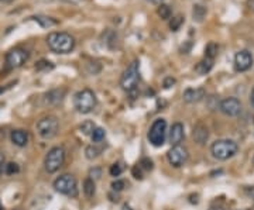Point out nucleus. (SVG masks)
<instances>
[{
	"mask_svg": "<svg viewBox=\"0 0 254 210\" xmlns=\"http://www.w3.org/2000/svg\"><path fill=\"white\" fill-rule=\"evenodd\" d=\"M95 180L90 179V178H86L84 180V194L86 197H93L95 195Z\"/></svg>",
	"mask_w": 254,
	"mask_h": 210,
	"instance_id": "4be33fe9",
	"label": "nucleus"
},
{
	"mask_svg": "<svg viewBox=\"0 0 254 210\" xmlns=\"http://www.w3.org/2000/svg\"><path fill=\"white\" fill-rule=\"evenodd\" d=\"M182 23H184V17H182V16H177V17H174V18L171 20V23H169V29H171L172 31H178Z\"/></svg>",
	"mask_w": 254,
	"mask_h": 210,
	"instance_id": "cd10ccee",
	"label": "nucleus"
},
{
	"mask_svg": "<svg viewBox=\"0 0 254 210\" xmlns=\"http://www.w3.org/2000/svg\"><path fill=\"white\" fill-rule=\"evenodd\" d=\"M253 55L250 51L243 49L235 55V69L237 72H246L253 66Z\"/></svg>",
	"mask_w": 254,
	"mask_h": 210,
	"instance_id": "9b49d317",
	"label": "nucleus"
},
{
	"mask_svg": "<svg viewBox=\"0 0 254 210\" xmlns=\"http://www.w3.org/2000/svg\"><path fill=\"white\" fill-rule=\"evenodd\" d=\"M0 210H3V206H1V205H0Z\"/></svg>",
	"mask_w": 254,
	"mask_h": 210,
	"instance_id": "37998d69",
	"label": "nucleus"
},
{
	"mask_svg": "<svg viewBox=\"0 0 254 210\" xmlns=\"http://www.w3.org/2000/svg\"><path fill=\"white\" fill-rule=\"evenodd\" d=\"M184 135H185V130H184V124L182 123H174L171 126V130H169V143L172 145H180L181 141L184 140Z\"/></svg>",
	"mask_w": 254,
	"mask_h": 210,
	"instance_id": "ddd939ff",
	"label": "nucleus"
},
{
	"mask_svg": "<svg viewBox=\"0 0 254 210\" xmlns=\"http://www.w3.org/2000/svg\"><path fill=\"white\" fill-rule=\"evenodd\" d=\"M3 169H4V157H3V154L0 152V174L3 172Z\"/></svg>",
	"mask_w": 254,
	"mask_h": 210,
	"instance_id": "c9c22d12",
	"label": "nucleus"
},
{
	"mask_svg": "<svg viewBox=\"0 0 254 210\" xmlns=\"http://www.w3.org/2000/svg\"><path fill=\"white\" fill-rule=\"evenodd\" d=\"M167 157H168V161H169L171 165L180 168L188 160V151L182 145H172V148L168 151Z\"/></svg>",
	"mask_w": 254,
	"mask_h": 210,
	"instance_id": "9d476101",
	"label": "nucleus"
},
{
	"mask_svg": "<svg viewBox=\"0 0 254 210\" xmlns=\"http://www.w3.org/2000/svg\"><path fill=\"white\" fill-rule=\"evenodd\" d=\"M206 92L203 88H189L184 92V100L186 103H196V102H201L203 97H205Z\"/></svg>",
	"mask_w": 254,
	"mask_h": 210,
	"instance_id": "4468645a",
	"label": "nucleus"
},
{
	"mask_svg": "<svg viewBox=\"0 0 254 210\" xmlns=\"http://www.w3.org/2000/svg\"><path fill=\"white\" fill-rule=\"evenodd\" d=\"M54 189L61 195L71 196V197H76L78 196L76 179L69 174L61 175V177H58L57 179L54 180Z\"/></svg>",
	"mask_w": 254,
	"mask_h": 210,
	"instance_id": "39448f33",
	"label": "nucleus"
},
{
	"mask_svg": "<svg viewBox=\"0 0 254 210\" xmlns=\"http://www.w3.org/2000/svg\"><path fill=\"white\" fill-rule=\"evenodd\" d=\"M123 210H132V208L129 205H123Z\"/></svg>",
	"mask_w": 254,
	"mask_h": 210,
	"instance_id": "58836bf2",
	"label": "nucleus"
},
{
	"mask_svg": "<svg viewBox=\"0 0 254 210\" xmlns=\"http://www.w3.org/2000/svg\"><path fill=\"white\" fill-rule=\"evenodd\" d=\"M10 138H12V143L17 147H26L29 143V133L24 130H13Z\"/></svg>",
	"mask_w": 254,
	"mask_h": 210,
	"instance_id": "2eb2a0df",
	"label": "nucleus"
},
{
	"mask_svg": "<svg viewBox=\"0 0 254 210\" xmlns=\"http://www.w3.org/2000/svg\"><path fill=\"white\" fill-rule=\"evenodd\" d=\"M96 95L92 92L90 89H82L79 90L74 97V105L75 109L79 112V113H90L95 107H96Z\"/></svg>",
	"mask_w": 254,
	"mask_h": 210,
	"instance_id": "7ed1b4c3",
	"label": "nucleus"
},
{
	"mask_svg": "<svg viewBox=\"0 0 254 210\" xmlns=\"http://www.w3.org/2000/svg\"><path fill=\"white\" fill-rule=\"evenodd\" d=\"M38 71H41L43 68H48V69H51L52 68V65H50V62H47V61H41V62H38L37 64V66H35Z\"/></svg>",
	"mask_w": 254,
	"mask_h": 210,
	"instance_id": "72a5a7b5",
	"label": "nucleus"
},
{
	"mask_svg": "<svg viewBox=\"0 0 254 210\" xmlns=\"http://www.w3.org/2000/svg\"><path fill=\"white\" fill-rule=\"evenodd\" d=\"M90 137H92V141H93V143H101V141H103V138H105V130L101 129V127H96V129L93 130V133L90 134Z\"/></svg>",
	"mask_w": 254,
	"mask_h": 210,
	"instance_id": "393cba45",
	"label": "nucleus"
},
{
	"mask_svg": "<svg viewBox=\"0 0 254 210\" xmlns=\"http://www.w3.org/2000/svg\"><path fill=\"white\" fill-rule=\"evenodd\" d=\"M29 60V52L21 49V48H15L6 54V66L9 69H16L23 66Z\"/></svg>",
	"mask_w": 254,
	"mask_h": 210,
	"instance_id": "1a4fd4ad",
	"label": "nucleus"
},
{
	"mask_svg": "<svg viewBox=\"0 0 254 210\" xmlns=\"http://www.w3.org/2000/svg\"><path fill=\"white\" fill-rule=\"evenodd\" d=\"M138 81H140L138 61H133L123 72L121 79H120V86L126 92H133L138 85Z\"/></svg>",
	"mask_w": 254,
	"mask_h": 210,
	"instance_id": "20e7f679",
	"label": "nucleus"
},
{
	"mask_svg": "<svg viewBox=\"0 0 254 210\" xmlns=\"http://www.w3.org/2000/svg\"><path fill=\"white\" fill-rule=\"evenodd\" d=\"M64 161H65V151L62 150L61 147H54L48 151L47 157H45L44 165L47 172L50 174H54L60 169L61 166L64 165Z\"/></svg>",
	"mask_w": 254,
	"mask_h": 210,
	"instance_id": "0eeeda50",
	"label": "nucleus"
},
{
	"mask_svg": "<svg viewBox=\"0 0 254 210\" xmlns=\"http://www.w3.org/2000/svg\"><path fill=\"white\" fill-rule=\"evenodd\" d=\"M101 152H102V148H99V147H96V145H89V147H86V150H85V154H86V158H88V160H93V158L99 157Z\"/></svg>",
	"mask_w": 254,
	"mask_h": 210,
	"instance_id": "b1692460",
	"label": "nucleus"
},
{
	"mask_svg": "<svg viewBox=\"0 0 254 210\" xmlns=\"http://www.w3.org/2000/svg\"><path fill=\"white\" fill-rule=\"evenodd\" d=\"M157 13L158 16L163 18V20H168V18H171V16H172V10H171V7L168 6V4H160L158 6V10H157Z\"/></svg>",
	"mask_w": 254,
	"mask_h": 210,
	"instance_id": "5701e85b",
	"label": "nucleus"
},
{
	"mask_svg": "<svg viewBox=\"0 0 254 210\" xmlns=\"http://www.w3.org/2000/svg\"><path fill=\"white\" fill-rule=\"evenodd\" d=\"M37 131L43 138H52L58 133V120L54 116H47L37 121Z\"/></svg>",
	"mask_w": 254,
	"mask_h": 210,
	"instance_id": "6e6552de",
	"label": "nucleus"
},
{
	"mask_svg": "<svg viewBox=\"0 0 254 210\" xmlns=\"http://www.w3.org/2000/svg\"><path fill=\"white\" fill-rule=\"evenodd\" d=\"M20 171V168L18 165L16 164V162H9V164H6L4 165V169H3V172L6 174V175H15Z\"/></svg>",
	"mask_w": 254,
	"mask_h": 210,
	"instance_id": "bb28decb",
	"label": "nucleus"
},
{
	"mask_svg": "<svg viewBox=\"0 0 254 210\" xmlns=\"http://www.w3.org/2000/svg\"><path fill=\"white\" fill-rule=\"evenodd\" d=\"M253 164H254V157H253Z\"/></svg>",
	"mask_w": 254,
	"mask_h": 210,
	"instance_id": "c03bdc74",
	"label": "nucleus"
},
{
	"mask_svg": "<svg viewBox=\"0 0 254 210\" xmlns=\"http://www.w3.org/2000/svg\"><path fill=\"white\" fill-rule=\"evenodd\" d=\"M149 141L154 147L164 145L165 137H167V121L164 119H157L151 124L149 130Z\"/></svg>",
	"mask_w": 254,
	"mask_h": 210,
	"instance_id": "423d86ee",
	"label": "nucleus"
},
{
	"mask_svg": "<svg viewBox=\"0 0 254 210\" xmlns=\"http://www.w3.org/2000/svg\"><path fill=\"white\" fill-rule=\"evenodd\" d=\"M141 166L140 165H135V168H133V175H135V178H137V179H143V172H141Z\"/></svg>",
	"mask_w": 254,
	"mask_h": 210,
	"instance_id": "473e14b6",
	"label": "nucleus"
},
{
	"mask_svg": "<svg viewBox=\"0 0 254 210\" xmlns=\"http://www.w3.org/2000/svg\"><path fill=\"white\" fill-rule=\"evenodd\" d=\"M174 83H175V79H174V78H167L164 81V88L165 89H168V88H171Z\"/></svg>",
	"mask_w": 254,
	"mask_h": 210,
	"instance_id": "f704fd0d",
	"label": "nucleus"
},
{
	"mask_svg": "<svg viewBox=\"0 0 254 210\" xmlns=\"http://www.w3.org/2000/svg\"><path fill=\"white\" fill-rule=\"evenodd\" d=\"M237 151H239V145L233 140H218L210 147L212 155L220 161H226V160L235 157L237 154Z\"/></svg>",
	"mask_w": 254,
	"mask_h": 210,
	"instance_id": "f03ea898",
	"label": "nucleus"
},
{
	"mask_svg": "<svg viewBox=\"0 0 254 210\" xmlns=\"http://www.w3.org/2000/svg\"><path fill=\"white\" fill-rule=\"evenodd\" d=\"M34 21H37L41 27H44V29H50V27H54V26H57L58 24V21L57 20H54L52 17H47V16H34V17H31Z\"/></svg>",
	"mask_w": 254,
	"mask_h": 210,
	"instance_id": "6ab92c4d",
	"label": "nucleus"
},
{
	"mask_svg": "<svg viewBox=\"0 0 254 210\" xmlns=\"http://www.w3.org/2000/svg\"><path fill=\"white\" fill-rule=\"evenodd\" d=\"M218 52H219V45L216 43H209L205 48V57L210 60L215 61V58L218 57Z\"/></svg>",
	"mask_w": 254,
	"mask_h": 210,
	"instance_id": "412c9836",
	"label": "nucleus"
},
{
	"mask_svg": "<svg viewBox=\"0 0 254 210\" xmlns=\"http://www.w3.org/2000/svg\"><path fill=\"white\" fill-rule=\"evenodd\" d=\"M209 210H224L223 208H219V206H215V208H210Z\"/></svg>",
	"mask_w": 254,
	"mask_h": 210,
	"instance_id": "ea45409f",
	"label": "nucleus"
},
{
	"mask_svg": "<svg viewBox=\"0 0 254 210\" xmlns=\"http://www.w3.org/2000/svg\"><path fill=\"white\" fill-rule=\"evenodd\" d=\"M101 175H102V169L101 168H93V169H90L89 172V178L90 179H99L101 178Z\"/></svg>",
	"mask_w": 254,
	"mask_h": 210,
	"instance_id": "c756f323",
	"label": "nucleus"
},
{
	"mask_svg": "<svg viewBox=\"0 0 254 210\" xmlns=\"http://www.w3.org/2000/svg\"><path fill=\"white\" fill-rule=\"evenodd\" d=\"M48 48L55 54H69L75 48V38L64 31H54L47 37Z\"/></svg>",
	"mask_w": 254,
	"mask_h": 210,
	"instance_id": "f257e3e1",
	"label": "nucleus"
},
{
	"mask_svg": "<svg viewBox=\"0 0 254 210\" xmlns=\"http://www.w3.org/2000/svg\"><path fill=\"white\" fill-rule=\"evenodd\" d=\"M192 16H194L195 21H198V23L203 21V18L206 16V7H203L202 4H195L194 10H192Z\"/></svg>",
	"mask_w": 254,
	"mask_h": 210,
	"instance_id": "aec40b11",
	"label": "nucleus"
},
{
	"mask_svg": "<svg viewBox=\"0 0 254 210\" xmlns=\"http://www.w3.org/2000/svg\"><path fill=\"white\" fill-rule=\"evenodd\" d=\"M192 137H194V140L198 143V144L203 145V144L208 141V137H209L208 129H206L205 126H202V124H198V126L194 129Z\"/></svg>",
	"mask_w": 254,
	"mask_h": 210,
	"instance_id": "f3484780",
	"label": "nucleus"
},
{
	"mask_svg": "<svg viewBox=\"0 0 254 210\" xmlns=\"http://www.w3.org/2000/svg\"><path fill=\"white\" fill-rule=\"evenodd\" d=\"M212 68H213V60H210V58H206V57H205L203 60L201 61V62L196 65L195 71H196L199 75H206Z\"/></svg>",
	"mask_w": 254,
	"mask_h": 210,
	"instance_id": "a211bd4d",
	"label": "nucleus"
},
{
	"mask_svg": "<svg viewBox=\"0 0 254 210\" xmlns=\"http://www.w3.org/2000/svg\"><path fill=\"white\" fill-rule=\"evenodd\" d=\"M219 109L226 116L236 117V116H239L240 112H241V103H240L239 99H236V97H226L219 103Z\"/></svg>",
	"mask_w": 254,
	"mask_h": 210,
	"instance_id": "f8f14e48",
	"label": "nucleus"
},
{
	"mask_svg": "<svg viewBox=\"0 0 254 210\" xmlns=\"http://www.w3.org/2000/svg\"><path fill=\"white\" fill-rule=\"evenodd\" d=\"M112 188H113V191H123V188H124V182L123 180H115L113 183H112Z\"/></svg>",
	"mask_w": 254,
	"mask_h": 210,
	"instance_id": "2f4dec72",
	"label": "nucleus"
},
{
	"mask_svg": "<svg viewBox=\"0 0 254 210\" xmlns=\"http://www.w3.org/2000/svg\"><path fill=\"white\" fill-rule=\"evenodd\" d=\"M252 103H253V106H254V88H253V90H252Z\"/></svg>",
	"mask_w": 254,
	"mask_h": 210,
	"instance_id": "a19ab883",
	"label": "nucleus"
},
{
	"mask_svg": "<svg viewBox=\"0 0 254 210\" xmlns=\"http://www.w3.org/2000/svg\"><path fill=\"white\" fill-rule=\"evenodd\" d=\"M138 165L141 166L143 169H146V171H151L152 169V161L149 160V158H144V160H141V162Z\"/></svg>",
	"mask_w": 254,
	"mask_h": 210,
	"instance_id": "7c9ffc66",
	"label": "nucleus"
},
{
	"mask_svg": "<svg viewBox=\"0 0 254 210\" xmlns=\"http://www.w3.org/2000/svg\"><path fill=\"white\" fill-rule=\"evenodd\" d=\"M247 4H249V7H250L252 10H254V0H249Z\"/></svg>",
	"mask_w": 254,
	"mask_h": 210,
	"instance_id": "4c0bfd02",
	"label": "nucleus"
},
{
	"mask_svg": "<svg viewBox=\"0 0 254 210\" xmlns=\"http://www.w3.org/2000/svg\"><path fill=\"white\" fill-rule=\"evenodd\" d=\"M109 172H110V175H112V177H119L120 174L123 172V166L120 165L119 162H116V164H113V165L110 166Z\"/></svg>",
	"mask_w": 254,
	"mask_h": 210,
	"instance_id": "c85d7f7f",
	"label": "nucleus"
},
{
	"mask_svg": "<svg viewBox=\"0 0 254 210\" xmlns=\"http://www.w3.org/2000/svg\"><path fill=\"white\" fill-rule=\"evenodd\" d=\"M0 1H10V0H0Z\"/></svg>",
	"mask_w": 254,
	"mask_h": 210,
	"instance_id": "79ce46f5",
	"label": "nucleus"
},
{
	"mask_svg": "<svg viewBox=\"0 0 254 210\" xmlns=\"http://www.w3.org/2000/svg\"><path fill=\"white\" fill-rule=\"evenodd\" d=\"M150 3H152V4H163V1L164 0H147Z\"/></svg>",
	"mask_w": 254,
	"mask_h": 210,
	"instance_id": "e433bc0d",
	"label": "nucleus"
},
{
	"mask_svg": "<svg viewBox=\"0 0 254 210\" xmlns=\"http://www.w3.org/2000/svg\"><path fill=\"white\" fill-rule=\"evenodd\" d=\"M95 129H96V127H95V124H93V123H92V121H89V120L84 121V123L81 124V127H79L81 133H84V134H86V135L92 134Z\"/></svg>",
	"mask_w": 254,
	"mask_h": 210,
	"instance_id": "a878e982",
	"label": "nucleus"
},
{
	"mask_svg": "<svg viewBox=\"0 0 254 210\" xmlns=\"http://www.w3.org/2000/svg\"><path fill=\"white\" fill-rule=\"evenodd\" d=\"M65 97V89H54L50 90L45 95V103L48 105H58Z\"/></svg>",
	"mask_w": 254,
	"mask_h": 210,
	"instance_id": "dca6fc26",
	"label": "nucleus"
}]
</instances>
